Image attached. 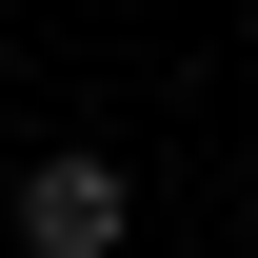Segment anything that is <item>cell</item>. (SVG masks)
<instances>
[{"label":"cell","instance_id":"1","mask_svg":"<svg viewBox=\"0 0 258 258\" xmlns=\"http://www.w3.org/2000/svg\"><path fill=\"white\" fill-rule=\"evenodd\" d=\"M20 238H40V258H119V238H139L119 159H80V139H60V159H20Z\"/></svg>","mask_w":258,"mask_h":258}]
</instances>
